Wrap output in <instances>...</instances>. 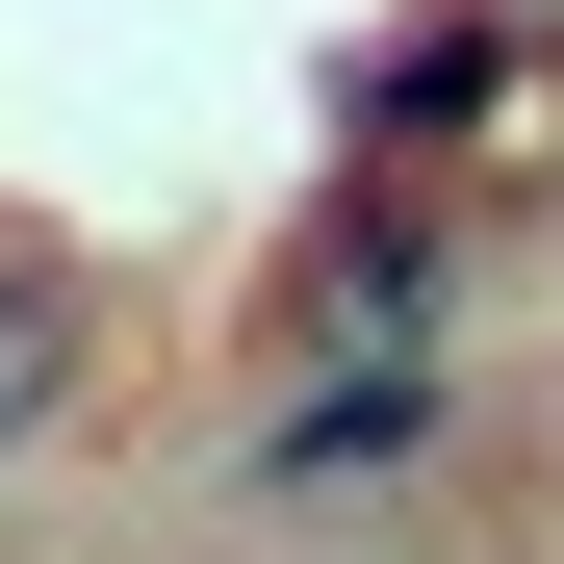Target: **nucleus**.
Here are the masks:
<instances>
[{"label":"nucleus","mask_w":564,"mask_h":564,"mask_svg":"<svg viewBox=\"0 0 564 564\" xmlns=\"http://www.w3.org/2000/svg\"><path fill=\"white\" fill-rule=\"evenodd\" d=\"M436 436V386H411V359H359V386H308V411H282V462H257V488H359V462H411Z\"/></svg>","instance_id":"nucleus-1"},{"label":"nucleus","mask_w":564,"mask_h":564,"mask_svg":"<svg viewBox=\"0 0 564 564\" xmlns=\"http://www.w3.org/2000/svg\"><path fill=\"white\" fill-rule=\"evenodd\" d=\"M488 77H513L488 26H411L386 77H359V129H386V154H436V129H488Z\"/></svg>","instance_id":"nucleus-2"},{"label":"nucleus","mask_w":564,"mask_h":564,"mask_svg":"<svg viewBox=\"0 0 564 564\" xmlns=\"http://www.w3.org/2000/svg\"><path fill=\"white\" fill-rule=\"evenodd\" d=\"M52 386H77V282H0V462L52 436Z\"/></svg>","instance_id":"nucleus-3"}]
</instances>
